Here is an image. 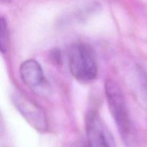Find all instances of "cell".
<instances>
[{
	"label": "cell",
	"mask_w": 147,
	"mask_h": 147,
	"mask_svg": "<svg viewBox=\"0 0 147 147\" xmlns=\"http://www.w3.org/2000/svg\"><path fill=\"white\" fill-rule=\"evenodd\" d=\"M68 61L72 76L79 82L90 83L97 77L96 57L88 45L83 42L73 44L69 50Z\"/></svg>",
	"instance_id": "obj_1"
},
{
	"label": "cell",
	"mask_w": 147,
	"mask_h": 147,
	"mask_svg": "<svg viewBox=\"0 0 147 147\" xmlns=\"http://www.w3.org/2000/svg\"><path fill=\"white\" fill-rule=\"evenodd\" d=\"M105 93L109 110L118 129L123 139L128 140L131 132V123L123 93L119 85L109 79L105 83Z\"/></svg>",
	"instance_id": "obj_2"
},
{
	"label": "cell",
	"mask_w": 147,
	"mask_h": 147,
	"mask_svg": "<svg viewBox=\"0 0 147 147\" xmlns=\"http://www.w3.org/2000/svg\"><path fill=\"white\" fill-rule=\"evenodd\" d=\"M11 100L17 110L29 124L40 132H45L48 122L45 113L38 104L19 91L11 95Z\"/></svg>",
	"instance_id": "obj_3"
},
{
	"label": "cell",
	"mask_w": 147,
	"mask_h": 147,
	"mask_svg": "<svg viewBox=\"0 0 147 147\" xmlns=\"http://www.w3.org/2000/svg\"><path fill=\"white\" fill-rule=\"evenodd\" d=\"M86 129L90 147H116L113 136L97 112H88L86 116Z\"/></svg>",
	"instance_id": "obj_4"
},
{
	"label": "cell",
	"mask_w": 147,
	"mask_h": 147,
	"mask_svg": "<svg viewBox=\"0 0 147 147\" xmlns=\"http://www.w3.org/2000/svg\"><path fill=\"white\" fill-rule=\"evenodd\" d=\"M20 74L24 84L32 88L41 86L44 81V73L37 61L30 59L23 62L20 67Z\"/></svg>",
	"instance_id": "obj_5"
},
{
	"label": "cell",
	"mask_w": 147,
	"mask_h": 147,
	"mask_svg": "<svg viewBox=\"0 0 147 147\" xmlns=\"http://www.w3.org/2000/svg\"><path fill=\"white\" fill-rule=\"evenodd\" d=\"M9 29L7 20L4 17L0 19V47L2 54L6 53L9 49Z\"/></svg>",
	"instance_id": "obj_6"
},
{
	"label": "cell",
	"mask_w": 147,
	"mask_h": 147,
	"mask_svg": "<svg viewBox=\"0 0 147 147\" xmlns=\"http://www.w3.org/2000/svg\"><path fill=\"white\" fill-rule=\"evenodd\" d=\"M71 147H90V146H89L88 142H86V143H84V142H77V143H75L74 144L72 145Z\"/></svg>",
	"instance_id": "obj_7"
},
{
	"label": "cell",
	"mask_w": 147,
	"mask_h": 147,
	"mask_svg": "<svg viewBox=\"0 0 147 147\" xmlns=\"http://www.w3.org/2000/svg\"><path fill=\"white\" fill-rule=\"evenodd\" d=\"M2 2H9V1H11V0H1Z\"/></svg>",
	"instance_id": "obj_8"
}]
</instances>
